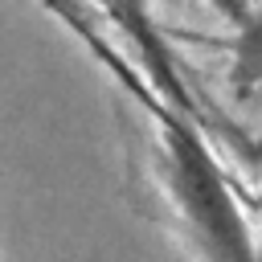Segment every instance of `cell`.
<instances>
[{"instance_id":"obj_4","label":"cell","mask_w":262,"mask_h":262,"mask_svg":"<svg viewBox=\"0 0 262 262\" xmlns=\"http://www.w3.org/2000/svg\"><path fill=\"white\" fill-rule=\"evenodd\" d=\"M221 16H229L233 25H250V20H258V12H254V0H209Z\"/></svg>"},{"instance_id":"obj_1","label":"cell","mask_w":262,"mask_h":262,"mask_svg":"<svg viewBox=\"0 0 262 262\" xmlns=\"http://www.w3.org/2000/svg\"><path fill=\"white\" fill-rule=\"evenodd\" d=\"M147 106L160 123V139H164V156H168L164 172H168L172 201H176L180 217L188 221L192 237L201 242L205 258L209 262H258L254 233L233 201V188L225 184L221 164L205 147L192 119L172 106H160L156 98H147Z\"/></svg>"},{"instance_id":"obj_2","label":"cell","mask_w":262,"mask_h":262,"mask_svg":"<svg viewBox=\"0 0 262 262\" xmlns=\"http://www.w3.org/2000/svg\"><path fill=\"white\" fill-rule=\"evenodd\" d=\"M98 4H102L106 16L135 41V49H139V57H143V66H147V74H151V86L168 98V106L192 119V98H188V90H184V82H180V74H176V61H172V53H168L164 33L156 29V20H151V12H147V0H98Z\"/></svg>"},{"instance_id":"obj_3","label":"cell","mask_w":262,"mask_h":262,"mask_svg":"<svg viewBox=\"0 0 262 262\" xmlns=\"http://www.w3.org/2000/svg\"><path fill=\"white\" fill-rule=\"evenodd\" d=\"M258 78H262V29H258V20H250V25H242V41H237V86H242V94H254Z\"/></svg>"}]
</instances>
